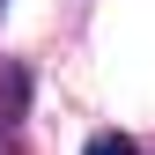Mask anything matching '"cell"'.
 I'll return each mask as SVG.
<instances>
[{
  "mask_svg": "<svg viewBox=\"0 0 155 155\" xmlns=\"http://www.w3.org/2000/svg\"><path fill=\"white\" fill-rule=\"evenodd\" d=\"M89 155H140V148H133L126 133H96V140H89Z\"/></svg>",
  "mask_w": 155,
  "mask_h": 155,
  "instance_id": "6da1fadb",
  "label": "cell"
}]
</instances>
